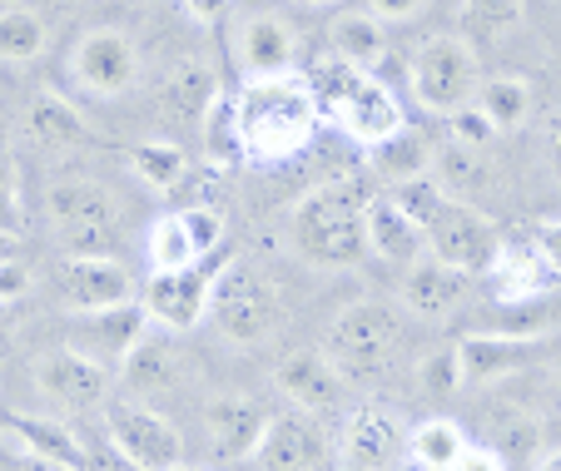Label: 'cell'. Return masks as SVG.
Segmentation results:
<instances>
[{"instance_id":"12","label":"cell","mask_w":561,"mask_h":471,"mask_svg":"<svg viewBox=\"0 0 561 471\" xmlns=\"http://www.w3.org/2000/svg\"><path fill=\"white\" fill-rule=\"evenodd\" d=\"M70 74L80 80V90L100 94V100H115V94L139 84V50L125 31H90L85 41L75 45Z\"/></svg>"},{"instance_id":"8","label":"cell","mask_w":561,"mask_h":471,"mask_svg":"<svg viewBox=\"0 0 561 471\" xmlns=\"http://www.w3.org/2000/svg\"><path fill=\"white\" fill-rule=\"evenodd\" d=\"M105 432L115 441V451L139 471H174L184 467V441L180 427L170 417H159L154 407L135 398L105 402Z\"/></svg>"},{"instance_id":"40","label":"cell","mask_w":561,"mask_h":471,"mask_svg":"<svg viewBox=\"0 0 561 471\" xmlns=\"http://www.w3.org/2000/svg\"><path fill=\"white\" fill-rule=\"evenodd\" d=\"M184 223H190V239L199 243V253H214L224 239V214L209 209V204H194V209H184Z\"/></svg>"},{"instance_id":"9","label":"cell","mask_w":561,"mask_h":471,"mask_svg":"<svg viewBox=\"0 0 561 471\" xmlns=\"http://www.w3.org/2000/svg\"><path fill=\"white\" fill-rule=\"evenodd\" d=\"M333 457L343 471H392L408 457V427L403 417L382 402H363L343 417L339 437H333Z\"/></svg>"},{"instance_id":"43","label":"cell","mask_w":561,"mask_h":471,"mask_svg":"<svg viewBox=\"0 0 561 471\" xmlns=\"http://www.w3.org/2000/svg\"><path fill=\"white\" fill-rule=\"evenodd\" d=\"M537 249L547 253L551 273H557V283H561V219H547V223H537Z\"/></svg>"},{"instance_id":"16","label":"cell","mask_w":561,"mask_h":471,"mask_svg":"<svg viewBox=\"0 0 561 471\" xmlns=\"http://www.w3.org/2000/svg\"><path fill=\"white\" fill-rule=\"evenodd\" d=\"M323 461H329V437L313 422V412H298V407L278 412L254 451L259 471H318Z\"/></svg>"},{"instance_id":"13","label":"cell","mask_w":561,"mask_h":471,"mask_svg":"<svg viewBox=\"0 0 561 471\" xmlns=\"http://www.w3.org/2000/svg\"><path fill=\"white\" fill-rule=\"evenodd\" d=\"M55 294L70 313H95V308H115L135 298V278H129L125 263L105 259H85V253H70V259L55 268Z\"/></svg>"},{"instance_id":"31","label":"cell","mask_w":561,"mask_h":471,"mask_svg":"<svg viewBox=\"0 0 561 471\" xmlns=\"http://www.w3.org/2000/svg\"><path fill=\"white\" fill-rule=\"evenodd\" d=\"M333 55L348 65H358V70H373V65L388 55V35H382V21L373 11H348L333 21Z\"/></svg>"},{"instance_id":"38","label":"cell","mask_w":561,"mask_h":471,"mask_svg":"<svg viewBox=\"0 0 561 471\" xmlns=\"http://www.w3.org/2000/svg\"><path fill=\"white\" fill-rule=\"evenodd\" d=\"M417 388H423V398H433V402H443V398H453V392L467 388L457 347H437V353H427L423 363H417Z\"/></svg>"},{"instance_id":"33","label":"cell","mask_w":561,"mask_h":471,"mask_svg":"<svg viewBox=\"0 0 561 471\" xmlns=\"http://www.w3.org/2000/svg\"><path fill=\"white\" fill-rule=\"evenodd\" d=\"M488 447L497 451L502 461H522V457H531L537 461L541 451H537V437H541V427H537V417H527L522 407H497L488 417Z\"/></svg>"},{"instance_id":"21","label":"cell","mask_w":561,"mask_h":471,"mask_svg":"<svg viewBox=\"0 0 561 471\" xmlns=\"http://www.w3.org/2000/svg\"><path fill=\"white\" fill-rule=\"evenodd\" d=\"M214 105H219V80H214L209 60L184 55L180 65H170V74L159 84V110H164V119H174V125H199Z\"/></svg>"},{"instance_id":"49","label":"cell","mask_w":561,"mask_h":471,"mask_svg":"<svg viewBox=\"0 0 561 471\" xmlns=\"http://www.w3.org/2000/svg\"><path fill=\"white\" fill-rule=\"evenodd\" d=\"M527 471H561V447H551V451H541L537 461H531Z\"/></svg>"},{"instance_id":"39","label":"cell","mask_w":561,"mask_h":471,"mask_svg":"<svg viewBox=\"0 0 561 471\" xmlns=\"http://www.w3.org/2000/svg\"><path fill=\"white\" fill-rule=\"evenodd\" d=\"M447 125H453V139H457V145H472V149H488L492 139L502 135V129L492 125L488 110L477 105V100H472V105H462V110H453V115H447Z\"/></svg>"},{"instance_id":"41","label":"cell","mask_w":561,"mask_h":471,"mask_svg":"<svg viewBox=\"0 0 561 471\" xmlns=\"http://www.w3.org/2000/svg\"><path fill=\"white\" fill-rule=\"evenodd\" d=\"M21 219V199H15V174H11V159L0 149V229H15Z\"/></svg>"},{"instance_id":"17","label":"cell","mask_w":561,"mask_h":471,"mask_svg":"<svg viewBox=\"0 0 561 471\" xmlns=\"http://www.w3.org/2000/svg\"><path fill=\"white\" fill-rule=\"evenodd\" d=\"M547 353V337H507V333H472L457 343V357H462V377L467 388H492L512 372H527L537 357Z\"/></svg>"},{"instance_id":"24","label":"cell","mask_w":561,"mask_h":471,"mask_svg":"<svg viewBox=\"0 0 561 471\" xmlns=\"http://www.w3.org/2000/svg\"><path fill=\"white\" fill-rule=\"evenodd\" d=\"M119 372H125V388L135 392V398H170V392L184 388V377H190L184 372V353L170 337H145V343L119 363Z\"/></svg>"},{"instance_id":"44","label":"cell","mask_w":561,"mask_h":471,"mask_svg":"<svg viewBox=\"0 0 561 471\" xmlns=\"http://www.w3.org/2000/svg\"><path fill=\"white\" fill-rule=\"evenodd\" d=\"M453 471H507V461H502L492 447H467Z\"/></svg>"},{"instance_id":"46","label":"cell","mask_w":561,"mask_h":471,"mask_svg":"<svg viewBox=\"0 0 561 471\" xmlns=\"http://www.w3.org/2000/svg\"><path fill=\"white\" fill-rule=\"evenodd\" d=\"M541 139H547V159H551V169H557V179H561V110L547 119V135Z\"/></svg>"},{"instance_id":"4","label":"cell","mask_w":561,"mask_h":471,"mask_svg":"<svg viewBox=\"0 0 561 471\" xmlns=\"http://www.w3.org/2000/svg\"><path fill=\"white\" fill-rule=\"evenodd\" d=\"M403 347V313L382 298H358L329 323L323 353L343 372V382H378L392 372V357Z\"/></svg>"},{"instance_id":"51","label":"cell","mask_w":561,"mask_h":471,"mask_svg":"<svg viewBox=\"0 0 561 471\" xmlns=\"http://www.w3.org/2000/svg\"><path fill=\"white\" fill-rule=\"evenodd\" d=\"M304 5H329V0H304Z\"/></svg>"},{"instance_id":"35","label":"cell","mask_w":561,"mask_h":471,"mask_svg":"<svg viewBox=\"0 0 561 471\" xmlns=\"http://www.w3.org/2000/svg\"><path fill=\"white\" fill-rule=\"evenodd\" d=\"M45 41H50V31H45V21L35 11H25V5L0 11V60L25 65L45 50Z\"/></svg>"},{"instance_id":"18","label":"cell","mask_w":561,"mask_h":471,"mask_svg":"<svg viewBox=\"0 0 561 471\" xmlns=\"http://www.w3.org/2000/svg\"><path fill=\"white\" fill-rule=\"evenodd\" d=\"M467 278H472V273L443 263L437 253H423V259H413L403 268V308L413 318H423V323H443L447 313L462 308Z\"/></svg>"},{"instance_id":"37","label":"cell","mask_w":561,"mask_h":471,"mask_svg":"<svg viewBox=\"0 0 561 471\" xmlns=\"http://www.w3.org/2000/svg\"><path fill=\"white\" fill-rule=\"evenodd\" d=\"M447 199H453V194L443 188V179L437 174H417V179H408V184H392V204H398V209H403L423 233H427V223L443 214Z\"/></svg>"},{"instance_id":"45","label":"cell","mask_w":561,"mask_h":471,"mask_svg":"<svg viewBox=\"0 0 561 471\" xmlns=\"http://www.w3.org/2000/svg\"><path fill=\"white\" fill-rule=\"evenodd\" d=\"M427 0H368V11L378 15V21H408V15H417Z\"/></svg>"},{"instance_id":"7","label":"cell","mask_w":561,"mask_h":471,"mask_svg":"<svg viewBox=\"0 0 561 471\" xmlns=\"http://www.w3.org/2000/svg\"><path fill=\"white\" fill-rule=\"evenodd\" d=\"M408 84H413V100L427 115H453V110L477 100L482 65H477V50L462 35H433V41L417 45L413 65H408Z\"/></svg>"},{"instance_id":"30","label":"cell","mask_w":561,"mask_h":471,"mask_svg":"<svg viewBox=\"0 0 561 471\" xmlns=\"http://www.w3.org/2000/svg\"><path fill=\"white\" fill-rule=\"evenodd\" d=\"M467 447H472L467 432L447 417H427L408 432V461H413L417 471H453Z\"/></svg>"},{"instance_id":"26","label":"cell","mask_w":561,"mask_h":471,"mask_svg":"<svg viewBox=\"0 0 561 471\" xmlns=\"http://www.w3.org/2000/svg\"><path fill=\"white\" fill-rule=\"evenodd\" d=\"M5 441H15L21 451H31V457L50 461V467H60V471H90L85 447L50 417H11L5 422Z\"/></svg>"},{"instance_id":"48","label":"cell","mask_w":561,"mask_h":471,"mask_svg":"<svg viewBox=\"0 0 561 471\" xmlns=\"http://www.w3.org/2000/svg\"><path fill=\"white\" fill-rule=\"evenodd\" d=\"M15 253H21V233L0 229V263H15Z\"/></svg>"},{"instance_id":"28","label":"cell","mask_w":561,"mask_h":471,"mask_svg":"<svg viewBox=\"0 0 561 471\" xmlns=\"http://www.w3.org/2000/svg\"><path fill=\"white\" fill-rule=\"evenodd\" d=\"M433 174L443 179V188L453 194V199H488V188L497 184V174H492V159L488 149H472V145H457V139H447L443 149H437L433 159Z\"/></svg>"},{"instance_id":"34","label":"cell","mask_w":561,"mask_h":471,"mask_svg":"<svg viewBox=\"0 0 561 471\" xmlns=\"http://www.w3.org/2000/svg\"><path fill=\"white\" fill-rule=\"evenodd\" d=\"M199 243L190 239V223H184V214H170V219H159L154 229H149V263H154V273H174V268H190V263H199Z\"/></svg>"},{"instance_id":"10","label":"cell","mask_w":561,"mask_h":471,"mask_svg":"<svg viewBox=\"0 0 561 471\" xmlns=\"http://www.w3.org/2000/svg\"><path fill=\"white\" fill-rule=\"evenodd\" d=\"M224 263L209 268V263H190V268H174V273H154L145 283V313L154 328L164 333H190V328L204 323L209 313V298H214V283H219Z\"/></svg>"},{"instance_id":"15","label":"cell","mask_w":561,"mask_h":471,"mask_svg":"<svg viewBox=\"0 0 561 471\" xmlns=\"http://www.w3.org/2000/svg\"><path fill=\"white\" fill-rule=\"evenodd\" d=\"M35 382H41V392L55 402V407H105L110 398V367L95 363L90 353H80V347H55V353L41 357V367H35Z\"/></svg>"},{"instance_id":"25","label":"cell","mask_w":561,"mask_h":471,"mask_svg":"<svg viewBox=\"0 0 561 471\" xmlns=\"http://www.w3.org/2000/svg\"><path fill=\"white\" fill-rule=\"evenodd\" d=\"M368 253L398 263V268H408L413 259H423V253H427V233L417 229V223L408 219L398 204H392V194L368 199Z\"/></svg>"},{"instance_id":"2","label":"cell","mask_w":561,"mask_h":471,"mask_svg":"<svg viewBox=\"0 0 561 471\" xmlns=\"http://www.w3.org/2000/svg\"><path fill=\"white\" fill-rule=\"evenodd\" d=\"M288 249L308 268H353L368 253V199L353 179L308 188L288 214Z\"/></svg>"},{"instance_id":"32","label":"cell","mask_w":561,"mask_h":471,"mask_svg":"<svg viewBox=\"0 0 561 471\" xmlns=\"http://www.w3.org/2000/svg\"><path fill=\"white\" fill-rule=\"evenodd\" d=\"M477 105L488 110V119L497 129H522L531 119V84L522 74H492L477 90Z\"/></svg>"},{"instance_id":"11","label":"cell","mask_w":561,"mask_h":471,"mask_svg":"<svg viewBox=\"0 0 561 471\" xmlns=\"http://www.w3.org/2000/svg\"><path fill=\"white\" fill-rule=\"evenodd\" d=\"M497 249H502L497 223L467 199H447L443 214L427 223V253H437L443 263H453V268H462V273L492 268Z\"/></svg>"},{"instance_id":"52","label":"cell","mask_w":561,"mask_h":471,"mask_svg":"<svg viewBox=\"0 0 561 471\" xmlns=\"http://www.w3.org/2000/svg\"><path fill=\"white\" fill-rule=\"evenodd\" d=\"M174 471H204V467H174Z\"/></svg>"},{"instance_id":"27","label":"cell","mask_w":561,"mask_h":471,"mask_svg":"<svg viewBox=\"0 0 561 471\" xmlns=\"http://www.w3.org/2000/svg\"><path fill=\"white\" fill-rule=\"evenodd\" d=\"M25 129H31V139L41 149H50V154H65V149H80L90 139L85 119H80V110L70 105V100H60L55 90H41L31 100V110H25Z\"/></svg>"},{"instance_id":"20","label":"cell","mask_w":561,"mask_h":471,"mask_svg":"<svg viewBox=\"0 0 561 471\" xmlns=\"http://www.w3.org/2000/svg\"><path fill=\"white\" fill-rule=\"evenodd\" d=\"M268 422L274 417L249 398H214L204 407V432H209V447L219 461H249L264 441Z\"/></svg>"},{"instance_id":"14","label":"cell","mask_w":561,"mask_h":471,"mask_svg":"<svg viewBox=\"0 0 561 471\" xmlns=\"http://www.w3.org/2000/svg\"><path fill=\"white\" fill-rule=\"evenodd\" d=\"M149 313L145 303H115V308H95V313H75L70 323V347L90 353L95 363H125L139 343L149 337Z\"/></svg>"},{"instance_id":"23","label":"cell","mask_w":561,"mask_h":471,"mask_svg":"<svg viewBox=\"0 0 561 471\" xmlns=\"http://www.w3.org/2000/svg\"><path fill=\"white\" fill-rule=\"evenodd\" d=\"M298 60V31L284 15H249L239 25V65L244 74H284Z\"/></svg>"},{"instance_id":"19","label":"cell","mask_w":561,"mask_h":471,"mask_svg":"<svg viewBox=\"0 0 561 471\" xmlns=\"http://www.w3.org/2000/svg\"><path fill=\"white\" fill-rule=\"evenodd\" d=\"M274 388H278V398L288 402V407H298V412H329L333 402L343 398V372L333 367V357L329 353H288L284 363L274 367Z\"/></svg>"},{"instance_id":"47","label":"cell","mask_w":561,"mask_h":471,"mask_svg":"<svg viewBox=\"0 0 561 471\" xmlns=\"http://www.w3.org/2000/svg\"><path fill=\"white\" fill-rule=\"evenodd\" d=\"M224 5H229V0H184V11H190L194 21H204V25H209V21H219V15H224Z\"/></svg>"},{"instance_id":"50","label":"cell","mask_w":561,"mask_h":471,"mask_svg":"<svg viewBox=\"0 0 561 471\" xmlns=\"http://www.w3.org/2000/svg\"><path fill=\"white\" fill-rule=\"evenodd\" d=\"M551 388H557V402H561V363L551 367Z\"/></svg>"},{"instance_id":"36","label":"cell","mask_w":561,"mask_h":471,"mask_svg":"<svg viewBox=\"0 0 561 471\" xmlns=\"http://www.w3.org/2000/svg\"><path fill=\"white\" fill-rule=\"evenodd\" d=\"M129 164H135V174L145 179L149 188H174V184H184V174H190L184 149L170 145V139H149V145H139L135 154H129Z\"/></svg>"},{"instance_id":"22","label":"cell","mask_w":561,"mask_h":471,"mask_svg":"<svg viewBox=\"0 0 561 471\" xmlns=\"http://www.w3.org/2000/svg\"><path fill=\"white\" fill-rule=\"evenodd\" d=\"M488 278H492V294H497L502 303H527V298L547 294L551 283H557V273H551L547 253H541L537 239H531V243H502L492 268H488Z\"/></svg>"},{"instance_id":"5","label":"cell","mask_w":561,"mask_h":471,"mask_svg":"<svg viewBox=\"0 0 561 471\" xmlns=\"http://www.w3.org/2000/svg\"><path fill=\"white\" fill-rule=\"evenodd\" d=\"M209 318L229 343L239 347H264L268 337L284 328V294L264 273L244 268V263H224L219 283H214V298H209Z\"/></svg>"},{"instance_id":"1","label":"cell","mask_w":561,"mask_h":471,"mask_svg":"<svg viewBox=\"0 0 561 471\" xmlns=\"http://www.w3.org/2000/svg\"><path fill=\"white\" fill-rule=\"evenodd\" d=\"M323 125L313 84L304 74H249V84L233 94V129H239V154L249 164H284L304 154Z\"/></svg>"},{"instance_id":"42","label":"cell","mask_w":561,"mask_h":471,"mask_svg":"<svg viewBox=\"0 0 561 471\" xmlns=\"http://www.w3.org/2000/svg\"><path fill=\"white\" fill-rule=\"evenodd\" d=\"M31 294V268L21 263H0V303H11V298Z\"/></svg>"},{"instance_id":"3","label":"cell","mask_w":561,"mask_h":471,"mask_svg":"<svg viewBox=\"0 0 561 471\" xmlns=\"http://www.w3.org/2000/svg\"><path fill=\"white\" fill-rule=\"evenodd\" d=\"M308 84H313L323 115H333V125H339L343 135L358 139L363 149L403 129V105H398V94H392L382 80H373L368 70L339 60V55L318 65Z\"/></svg>"},{"instance_id":"6","label":"cell","mask_w":561,"mask_h":471,"mask_svg":"<svg viewBox=\"0 0 561 471\" xmlns=\"http://www.w3.org/2000/svg\"><path fill=\"white\" fill-rule=\"evenodd\" d=\"M45 219L70 253L105 259L119 243V199L95 179H60L45 194Z\"/></svg>"},{"instance_id":"29","label":"cell","mask_w":561,"mask_h":471,"mask_svg":"<svg viewBox=\"0 0 561 471\" xmlns=\"http://www.w3.org/2000/svg\"><path fill=\"white\" fill-rule=\"evenodd\" d=\"M433 159H437V149L408 125L398 129V135L368 145V169L382 184H408V179H417V174H433Z\"/></svg>"}]
</instances>
